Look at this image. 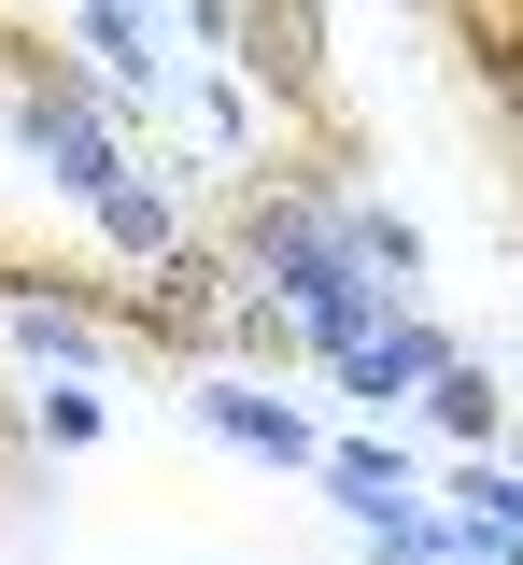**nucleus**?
Listing matches in <instances>:
<instances>
[{
	"label": "nucleus",
	"mask_w": 523,
	"mask_h": 565,
	"mask_svg": "<svg viewBox=\"0 0 523 565\" xmlns=\"http://www.w3.org/2000/svg\"><path fill=\"white\" fill-rule=\"evenodd\" d=\"M226 71L269 99V128H298V141H354V99H340V71H325V14H311V0H241Z\"/></svg>",
	"instance_id": "1"
},
{
	"label": "nucleus",
	"mask_w": 523,
	"mask_h": 565,
	"mask_svg": "<svg viewBox=\"0 0 523 565\" xmlns=\"http://www.w3.org/2000/svg\"><path fill=\"white\" fill-rule=\"evenodd\" d=\"M439 367H467V340H452V326H425V311H396V326H382V340L354 353V367H340V382H354V396H369V411H396V396H425V382H439Z\"/></svg>",
	"instance_id": "2"
},
{
	"label": "nucleus",
	"mask_w": 523,
	"mask_h": 565,
	"mask_svg": "<svg viewBox=\"0 0 523 565\" xmlns=\"http://www.w3.org/2000/svg\"><path fill=\"white\" fill-rule=\"evenodd\" d=\"M199 424L241 438V452H269V467H325V424L284 411V396H255V382H199Z\"/></svg>",
	"instance_id": "3"
},
{
	"label": "nucleus",
	"mask_w": 523,
	"mask_h": 565,
	"mask_svg": "<svg viewBox=\"0 0 523 565\" xmlns=\"http://www.w3.org/2000/svg\"><path fill=\"white\" fill-rule=\"evenodd\" d=\"M72 57H99L114 85H156V0H85V14H72Z\"/></svg>",
	"instance_id": "4"
},
{
	"label": "nucleus",
	"mask_w": 523,
	"mask_h": 565,
	"mask_svg": "<svg viewBox=\"0 0 523 565\" xmlns=\"http://www.w3.org/2000/svg\"><path fill=\"white\" fill-rule=\"evenodd\" d=\"M325 226H340V241H354V255H369V269L396 282V297L425 282V226H410V212H382V199H340V212H325Z\"/></svg>",
	"instance_id": "5"
},
{
	"label": "nucleus",
	"mask_w": 523,
	"mask_h": 565,
	"mask_svg": "<svg viewBox=\"0 0 523 565\" xmlns=\"http://www.w3.org/2000/svg\"><path fill=\"white\" fill-rule=\"evenodd\" d=\"M14 353H29V367H99V353H114V326H99V311H72V297H29V311H14Z\"/></svg>",
	"instance_id": "6"
},
{
	"label": "nucleus",
	"mask_w": 523,
	"mask_h": 565,
	"mask_svg": "<svg viewBox=\"0 0 523 565\" xmlns=\"http://www.w3.org/2000/svg\"><path fill=\"white\" fill-rule=\"evenodd\" d=\"M425 411H439V438H467V452H481V438L510 424V396H495V367L467 353V367H439V382H425Z\"/></svg>",
	"instance_id": "7"
},
{
	"label": "nucleus",
	"mask_w": 523,
	"mask_h": 565,
	"mask_svg": "<svg viewBox=\"0 0 523 565\" xmlns=\"http://www.w3.org/2000/svg\"><path fill=\"white\" fill-rule=\"evenodd\" d=\"M99 241H114V255H156V269L184 255V226H170V199H156V184H114V199H99Z\"/></svg>",
	"instance_id": "8"
},
{
	"label": "nucleus",
	"mask_w": 523,
	"mask_h": 565,
	"mask_svg": "<svg viewBox=\"0 0 523 565\" xmlns=\"http://www.w3.org/2000/svg\"><path fill=\"white\" fill-rule=\"evenodd\" d=\"M29 424H43V438H57V452H99V396H85V382H43V396H29Z\"/></svg>",
	"instance_id": "9"
},
{
	"label": "nucleus",
	"mask_w": 523,
	"mask_h": 565,
	"mask_svg": "<svg viewBox=\"0 0 523 565\" xmlns=\"http://www.w3.org/2000/svg\"><path fill=\"white\" fill-rule=\"evenodd\" d=\"M410 14H439V0H410Z\"/></svg>",
	"instance_id": "10"
}]
</instances>
